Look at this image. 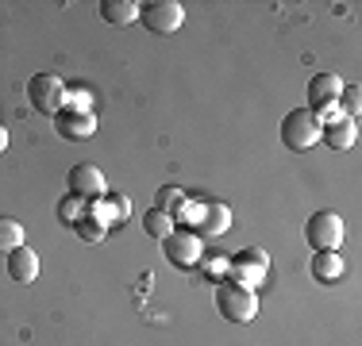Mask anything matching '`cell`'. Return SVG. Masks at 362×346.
I'll return each instance as SVG.
<instances>
[{"instance_id":"obj_1","label":"cell","mask_w":362,"mask_h":346,"mask_svg":"<svg viewBox=\"0 0 362 346\" xmlns=\"http://www.w3.org/2000/svg\"><path fill=\"white\" fill-rule=\"evenodd\" d=\"M281 143H286L293 154H308L320 143V119L308 108H293L289 116L281 119Z\"/></svg>"},{"instance_id":"obj_2","label":"cell","mask_w":362,"mask_h":346,"mask_svg":"<svg viewBox=\"0 0 362 346\" xmlns=\"http://www.w3.org/2000/svg\"><path fill=\"white\" fill-rule=\"evenodd\" d=\"M216 308H220L223 319H231V323H251L258 316V297L235 281H220L216 285Z\"/></svg>"},{"instance_id":"obj_3","label":"cell","mask_w":362,"mask_h":346,"mask_svg":"<svg viewBox=\"0 0 362 346\" xmlns=\"http://www.w3.org/2000/svg\"><path fill=\"white\" fill-rule=\"evenodd\" d=\"M266 270H270V254L262 246H247V250H235L231 254V266H228V281L243 285V289H258L266 281Z\"/></svg>"},{"instance_id":"obj_4","label":"cell","mask_w":362,"mask_h":346,"mask_svg":"<svg viewBox=\"0 0 362 346\" xmlns=\"http://www.w3.org/2000/svg\"><path fill=\"white\" fill-rule=\"evenodd\" d=\"M66 89H70V85L58 73H35L28 81V100L35 112H42V116H58L62 104H66Z\"/></svg>"},{"instance_id":"obj_5","label":"cell","mask_w":362,"mask_h":346,"mask_svg":"<svg viewBox=\"0 0 362 346\" xmlns=\"http://www.w3.org/2000/svg\"><path fill=\"white\" fill-rule=\"evenodd\" d=\"M139 20L151 35H174L185 23V8L177 0H146L139 4Z\"/></svg>"},{"instance_id":"obj_6","label":"cell","mask_w":362,"mask_h":346,"mask_svg":"<svg viewBox=\"0 0 362 346\" xmlns=\"http://www.w3.org/2000/svg\"><path fill=\"white\" fill-rule=\"evenodd\" d=\"M162 250H166V258H170V266H177V270H197L201 266V258H204V242L197 231H174V235H166L162 239Z\"/></svg>"},{"instance_id":"obj_7","label":"cell","mask_w":362,"mask_h":346,"mask_svg":"<svg viewBox=\"0 0 362 346\" xmlns=\"http://www.w3.org/2000/svg\"><path fill=\"white\" fill-rule=\"evenodd\" d=\"M305 239L313 250H339L343 246V220L335 212H316L305 223Z\"/></svg>"},{"instance_id":"obj_8","label":"cell","mask_w":362,"mask_h":346,"mask_svg":"<svg viewBox=\"0 0 362 346\" xmlns=\"http://www.w3.org/2000/svg\"><path fill=\"white\" fill-rule=\"evenodd\" d=\"M66 189H70V196H77V201H100L108 193V181L93 162H77L70 169V177H66Z\"/></svg>"},{"instance_id":"obj_9","label":"cell","mask_w":362,"mask_h":346,"mask_svg":"<svg viewBox=\"0 0 362 346\" xmlns=\"http://www.w3.org/2000/svg\"><path fill=\"white\" fill-rule=\"evenodd\" d=\"M339 97H343V77H339V73L324 69V73L308 77V104H305V108L313 112V116H320V112L335 108V104H339Z\"/></svg>"},{"instance_id":"obj_10","label":"cell","mask_w":362,"mask_h":346,"mask_svg":"<svg viewBox=\"0 0 362 346\" xmlns=\"http://www.w3.org/2000/svg\"><path fill=\"white\" fill-rule=\"evenodd\" d=\"M85 212L97 215V220L112 231V227H119V223H124L127 215H132V201H127L124 193H112V189H108V193L100 196V201H85Z\"/></svg>"},{"instance_id":"obj_11","label":"cell","mask_w":362,"mask_h":346,"mask_svg":"<svg viewBox=\"0 0 362 346\" xmlns=\"http://www.w3.org/2000/svg\"><path fill=\"white\" fill-rule=\"evenodd\" d=\"M54 127H58V135L70 138V143H85V138L97 135V116H93V112H58Z\"/></svg>"},{"instance_id":"obj_12","label":"cell","mask_w":362,"mask_h":346,"mask_svg":"<svg viewBox=\"0 0 362 346\" xmlns=\"http://www.w3.org/2000/svg\"><path fill=\"white\" fill-rule=\"evenodd\" d=\"M4 266H8V277H12L16 285H31L39 277V254L23 242V246H16L12 254H4Z\"/></svg>"},{"instance_id":"obj_13","label":"cell","mask_w":362,"mask_h":346,"mask_svg":"<svg viewBox=\"0 0 362 346\" xmlns=\"http://www.w3.org/2000/svg\"><path fill=\"white\" fill-rule=\"evenodd\" d=\"M355 138H358V124L347 116H335L327 124H320V143H327L332 150H351Z\"/></svg>"},{"instance_id":"obj_14","label":"cell","mask_w":362,"mask_h":346,"mask_svg":"<svg viewBox=\"0 0 362 346\" xmlns=\"http://www.w3.org/2000/svg\"><path fill=\"white\" fill-rule=\"evenodd\" d=\"M197 231H204V235H228L231 231V208L228 204H212V201H204V212H201V227Z\"/></svg>"},{"instance_id":"obj_15","label":"cell","mask_w":362,"mask_h":346,"mask_svg":"<svg viewBox=\"0 0 362 346\" xmlns=\"http://www.w3.org/2000/svg\"><path fill=\"white\" fill-rule=\"evenodd\" d=\"M313 277L320 285H335L343 277V254L339 250H316L313 254Z\"/></svg>"},{"instance_id":"obj_16","label":"cell","mask_w":362,"mask_h":346,"mask_svg":"<svg viewBox=\"0 0 362 346\" xmlns=\"http://www.w3.org/2000/svg\"><path fill=\"white\" fill-rule=\"evenodd\" d=\"M100 20L112 23V28H127V23L139 20V4L135 0H100Z\"/></svg>"},{"instance_id":"obj_17","label":"cell","mask_w":362,"mask_h":346,"mask_svg":"<svg viewBox=\"0 0 362 346\" xmlns=\"http://www.w3.org/2000/svg\"><path fill=\"white\" fill-rule=\"evenodd\" d=\"M143 231H146L151 239L162 242L166 235H174V231H177V223H174V215H170V212H162V208H151V212L143 215Z\"/></svg>"},{"instance_id":"obj_18","label":"cell","mask_w":362,"mask_h":346,"mask_svg":"<svg viewBox=\"0 0 362 346\" xmlns=\"http://www.w3.org/2000/svg\"><path fill=\"white\" fill-rule=\"evenodd\" d=\"M16 246H23V223L12 215H0V254H12Z\"/></svg>"},{"instance_id":"obj_19","label":"cell","mask_w":362,"mask_h":346,"mask_svg":"<svg viewBox=\"0 0 362 346\" xmlns=\"http://www.w3.org/2000/svg\"><path fill=\"white\" fill-rule=\"evenodd\" d=\"M70 231H74V235L81 239V242H100V239L108 235V227H105V223L97 220V215H89V212H85V215H81V220L74 223Z\"/></svg>"},{"instance_id":"obj_20","label":"cell","mask_w":362,"mask_h":346,"mask_svg":"<svg viewBox=\"0 0 362 346\" xmlns=\"http://www.w3.org/2000/svg\"><path fill=\"white\" fill-rule=\"evenodd\" d=\"M228 266H231V254H204L201 258V270L212 277V281H228Z\"/></svg>"},{"instance_id":"obj_21","label":"cell","mask_w":362,"mask_h":346,"mask_svg":"<svg viewBox=\"0 0 362 346\" xmlns=\"http://www.w3.org/2000/svg\"><path fill=\"white\" fill-rule=\"evenodd\" d=\"M81 215H85V201H77V196L66 193V201L58 204V220H62L66 227H74V223L81 220Z\"/></svg>"},{"instance_id":"obj_22","label":"cell","mask_w":362,"mask_h":346,"mask_svg":"<svg viewBox=\"0 0 362 346\" xmlns=\"http://www.w3.org/2000/svg\"><path fill=\"white\" fill-rule=\"evenodd\" d=\"M62 112H93V93L89 89H66Z\"/></svg>"},{"instance_id":"obj_23","label":"cell","mask_w":362,"mask_h":346,"mask_svg":"<svg viewBox=\"0 0 362 346\" xmlns=\"http://www.w3.org/2000/svg\"><path fill=\"white\" fill-rule=\"evenodd\" d=\"M335 108H339V116H347V119H358L362 97H358V89H355V85H343V100L335 104Z\"/></svg>"},{"instance_id":"obj_24","label":"cell","mask_w":362,"mask_h":346,"mask_svg":"<svg viewBox=\"0 0 362 346\" xmlns=\"http://www.w3.org/2000/svg\"><path fill=\"white\" fill-rule=\"evenodd\" d=\"M181 201H185V193H181L177 185H166V189L158 193V204H154V208H162V212H170V215H174L177 208H181Z\"/></svg>"},{"instance_id":"obj_25","label":"cell","mask_w":362,"mask_h":346,"mask_svg":"<svg viewBox=\"0 0 362 346\" xmlns=\"http://www.w3.org/2000/svg\"><path fill=\"white\" fill-rule=\"evenodd\" d=\"M4 150H8V131L0 127V154H4Z\"/></svg>"}]
</instances>
